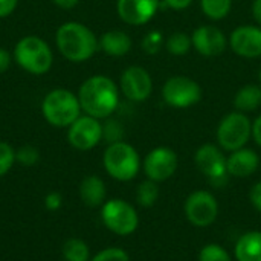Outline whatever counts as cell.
Instances as JSON below:
<instances>
[{"label": "cell", "mask_w": 261, "mask_h": 261, "mask_svg": "<svg viewBox=\"0 0 261 261\" xmlns=\"http://www.w3.org/2000/svg\"><path fill=\"white\" fill-rule=\"evenodd\" d=\"M78 99L81 110H84L86 115L96 119H106L116 110L119 104V90L109 76L95 75L81 84L78 90Z\"/></svg>", "instance_id": "obj_1"}, {"label": "cell", "mask_w": 261, "mask_h": 261, "mask_svg": "<svg viewBox=\"0 0 261 261\" xmlns=\"http://www.w3.org/2000/svg\"><path fill=\"white\" fill-rule=\"evenodd\" d=\"M57 47L61 55L73 63L87 61L99 47L96 35L80 21H67L57 29Z\"/></svg>", "instance_id": "obj_2"}, {"label": "cell", "mask_w": 261, "mask_h": 261, "mask_svg": "<svg viewBox=\"0 0 261 261\" xmlns=\"http://www.w3.org/2000/svg\"><path fill=\"white\" fill-rule=\"evenodd\" d=\"M43 118L54 127L67 128L81 115L78 95L67 89H55L49 92L41 102Z\"/></svg>", "instance_id": "obj_3"}, {"label": "cell", "mask_w": 261, "mask_h": 261, "mask_svg": "<svg viewBox=\"0 0 261 261\" xmlns=\"http://www.w3.org/2000/svg\"><path fill=\"white\" fill-rule=\"evenodd\" d=\"M14 60L28 73L43 75L52 67L54 55L43 38L37 35H26L17 41L14 47Z\"/></svg>", "instance_id": "obj_4"}, {"label": "cell", "mask_w": 261, "mask_h": 261, "mask_svg": "<svg viewBox=\"0 0 261 261\" xmlns=\"http://www.w3.org/2000/svg\"><path fill=\"white\" fill-rule=\"evenodd\" d=\"M102 164L107 174L119 182H128L135 179L141 167L138 151L124 141L110 144L106 148Z\"/></svg>", "instance_id": "obj_5"}, {"label": "cell", "mask_w": 261, "mask_h": 261, "mask_svg": "<svg viewBox=\"0 0 261 261\" xmlns=\"http://www.w3.org/2000/svg\"><path fill=\"white\" fill-rule=\"evenodd\" d=\"M252 136V122L242 112H232L226 115L217 128L219 145L226 151H236L246 145Z\"/></svg>", "instance_id": "obj_6"}, {"label": "cell", "mask_w": 261, "mask_h": 261, "mask_svg": "<svg viewBox=\"0 0 261 261\" xmlns=\"http://www.w3.org/2000/svg\"><path fill=\"white\" fill-rule=\"evenodd\" d=\"M101 219L104 226L118 236H130L139 226L136 210L122 199H112L102 205Z\"/></svg>", "instance_id": "obj_7"}, {"label": "cell", "mask_w": 261, "mask_h": 261, "mask_svg": "<svg viewBox=\"0 0 261 261\" xmlns=\"http://www.w3.org/2000/svg\"><path fill=\"white\" fill-rule=\"evenodd\" d=\"M188 222L197 228H206L213 225L219 216V203L210 191H194L188 196L184 205Z\"/></svg>", "instance_id": "obj_8"}, {"label": "cell", "mask_w": 261, "mask_h": 261, "mask_svg": "<svg viewBox=\"0 0 261 261\" xmlns=\"http://www.w3.org/2000/svg\"><path fill=\"white\" fill-rule=\"evenodd\" d=\"M226 159L223 151L213 145L205 144L202 145L194 156L197 168L210 179L213 187L222 188L228 182V170H226Z\"/></svg>", "instance_id": "obj_9"}, {"label": "cell", "mask_w": 261, "mask_h": 261, "mask_svg": "<svg viewBox=\"0 0 261 261\" xmlns=\"http://www.w3.org/2000/svg\"><path fill=\"white\" fill-rule=\"evenodd\" d=\"M164 101L176 109H185L202 99L200 86L188 76H173L162 87Z\"/></svg>", "instance_id": "obj_10"}, {"label": "cell", "mask_w": 261, "mask_h": 261, "mask_svg": "<svg viewBox=\"0 0 261 261\" xmlns=\"http://www.w3.org/2000/svg\"><path fill=\"white\" fill-rule=\"evenodd\" d=\"M67 141L80 151L92 150L102 141V124L93 116H80L67 127Z\"/></svg>", "instance_id": "obj_11"}, {"label": "cell", "mask_w": 261, "mask_h": 261, "mask_svg": "<svg viewBox=\"0 0 261 261\" xmlns=\"http://www.w3.org/2000/svg\"><path fill=\"white\" fill-rule=\"evenodd\" d=\"M177 154L168 147H158L151 150L144 161V171L150 180H168L177 170Z\"/></svg>", "instance_id": "obj_12"}, {"label": "cell", "mask_w": 261, "mask_h": 261, "mask_svg": "<svg viewBox=\"0 0 261 261\" xmlns=\"http://www.w3.org/2000/svg\"><path fill=\"white\" fill-rule=\"evenodd\" d=\"M121 90L130 101H145L153 90V81L150 73L141 66L127 67L121 75Z\"/></svg>", "instance_id": "obj_13"}, {"label": "cell", "mask_w": 261, "mask_h": 261, "mask_svg": "<svg viewBox=\"0 0 261 261\" xmlns=\"http://www.w3.org/2000/svg\"><path fill=\"white\" fill-rule=\"evenodd\" d=\"M161 6V0H118L116 9L122 21L141 26L150 21Z\"/></svg>", "instance_id": "obj_14"}, {"label": "cell", "mask_w": 261, "mask_h": 261, "mask_svg": "<svg viewBox=\"0 0 261 261\" xmlns=\"http://www.w3.org/2000/svg\"><path fill=\"white\" fill-rule=\"evenodd\" d=\"M232 50L245 58L261 57V28L258 26H240L232 31L229 37Z\"/></svg>", "instance_id": "obj_15"}, {"label": "cell", "mask_w": 261, "mask_h": 261, "mask_svg": "<svg viewBox=\"0 0 261 261\" xmlns=\"http://www.w3.org/2000/svg\"><path fill=\"white\" fill-rule=\"evenodd\" d=\"M191 43L194 49L205 57L220 55L226 49V37L216 26H200L191 35Z\"/></svg>", "instance_id": "obj_16"}, {"label": "cell", "mask_w": 261, "mask_h": 261, "mask_svg": "<svg viewBox=\"0 0 261 261\" xmlns=\"http://www.w3.org/2000/svg\"><path fill=\"white\" fill-rule=\"evenodd\" d=\"M260 165L258 154L251 148H240L231 153V156L226 159V170L228 174L232 177H249L257 171Z\"/></svg>", "instance_id": "obj_17"}, {"label": "cell", "mask_w": 261, "mask_h": 261, "mask_svg": "<svg viewBox=\"0 0 261 261\" xmlns=\"http://www.w3.org/2000/svg\"><path fill=\"white\" fill-rule=\"evenodd\" d=\"M106 184L98 176H87L80 185V199L89 208H98L106 203Z\"/></svg>", "instance_id": "obj_18"}, {"label": "cell", "mask_w": 261, "mask_h": 261, "mask_svg": "<svg viewBox=\"0 0 261 261\" xmlns=\"http://www.w3.org/2000/svg\"><path fill=\"white\" fill-rule=\"evenodd\" d=\"M99 49L110 57H122L132 49V38L124 31H109L98 40Z\"/></svg>", "instance_id": "obj_19"}, {"label": "cell", "mask_w": 261, "mask_h": 261, "mask_svg": "<svg viewBox=\"0 0 261 261\" xmlns=\"http://www.w3.org/2000/svg\"><path fill=\"white\" fill-rule=\"evenodd\" d=\"M234 254L237 261H261V232L243 234L236 243Z\"/></svg>", "instance_id": "obj_20"}, {"label": "cell", "mask_w": 261, "mask_h": 261, "mask_svg": "<svg viewBox=\"0 0 261 261\" xmlns=\"http://www.w3.org/2000/svg\"><path fill=\"white\" fill-rule=\"evenodd\" d=\"M261 106V86L246 84L234 96V107L237 112H254Z\"/></svg>", "instance_id": "obj_21"}, {"label": "cell", "mask_w": 261, "mask_h": 261, "mask_svg": "<svg viewBox=\"0 0 261 261\" xmlns=\"http://www.w3.org/2000/svg\"><path fill=\"white\" fill-rule=\"evenodd\" d=\"M61 254L66 261H90V249L87 243L80 239L66 240Z\"/></svg>", "instance_id": "obj_22"}, {"label": "cell", "mask_w": 261, "mask_h": 261, "mask_svg": "<svg viewBox=\"0 0 261 261\" xmlns=\"http://www.w3.org/2000/svg\"><path fill=\"white\" fill-rule=\"evenodd\" d=\"M159 199V187L158 182L154 180H144L139 184L138 190H136V202L144 206V208H150L153 206Z\"/></svg>", "instance_id": "obj_23"}, {"label": "cell", "mask_w": 261, "mask_h": 261, "mask_svg": "<svg viewBox=\"0 0 261 261\" xmlns=\"http://www.w3.org/2000/svg\"><path fill=\"white\" fill-rule=\"evenodd\" d=\"M231 0H200L202 11L211 20H222L231 11Z\"/></svg>", "instance_id": "obj_24"}, {"label": "cell", "mask_w": 261, "mask_h": 261, "mask_svg": "<svg viewBox=\"0 0 261 261\" xmlns=\"http://www.w3.org/2000/svg\"><path fill=\"white\" fill-rule=\"evenodd\" d=\"M191 37L185 32H174L167 38L165 47L171 55H185L191 49Z\"/></svg>", "instance_id": "obj_25"}, {"label": "cell", "mask_w": 261, "mask_h": 261, "mask_svg": "<svg viewBox=\"0 0 261 261\" xmlns=\"http://www.w3.org/2000/svg\"><path fill=\"white\" fill-rule=\"evenodd\" d=\"M199 261H232L229 254L220 245H206L200 254Z\"/></svg>", "instance_id": "obj_26"}, {"label": "cell", "mask_w": 261, "mask_h": 261, "mask_svg": "<svg viewBox=\"0 0 261 261\" xmlns=\"http://www.w3.org/2000/svg\"><path fill=\"white\" fill-rule=\"evenodd\" d=\"M40 153L35 147L32 145H23L18 150H15V162L24 165V167H32L38 162Z\"/></svg>", "instance_id": "obj_27"}, {"label": "cell", "mask_w": 261, "mask_h": 261, "mask_svg": "<svg viewBox=\"0 0 261 261\" xmlns=\"http://www.w3.org/2000/svg\"><path fill=\"white\" fill-rule=\"evenodd\" d=\"M15 164V150L8 142H0V177L5 176Z\"/></svg>", "instance_id": "obj_28"}, {"label": "cell", "mask_w": 261, "mask_h": 261, "mask_svg": "<svg viewBox=\"0 0 261 261\" xmlns=\"http://www.w3.org/2000/svg\"><path fill=\"white\" fill-rule=\"evenodd\" d=\"M122 125L118 121L109 119L104 125H102V139L110 144L119 142L122 141Z\"/></svg>", "instance_id": "obj_29"}, {"label": "cell", "mask_w": 261, "mask_h": 261, "mask_svg": "<svg viewBox=\"0 0 261 261\" xmlns=\"http://www.w3.org/2000/svg\"><path fill=\"white\" fill-rule=\"evenodd\" d=\"M162 44H164V37L159 31L148 32L142 40V49H144V52H147L150 55L158 54L162 49Z\"/></svg>", "instance_id": "obj_30"}, {"label": "cell", "mask_w": 261, "mask_h": 261, "mask_svg": "<svg viewBox=\"0 0 261 261\" xmlns=\"http://www.w3.org/2000/svg\"><path fill=\"white\" fill-rule=\"evenodd\" d=\"M90 261H130V257L121 248H107L98 252Z\"/></svg>", "instance_id": "obj_31"}, {"label": "cell", "mask_w": 261, "mask_h": 261, "mask_svg": "<svg viewBox=\"0 0 261 261\" xmlns=\"http://www.w3.org/2000/svg\"><path fill=\"white\" fill-rule=\"evenodd\" d=\"M61 205H63V197H61V194L57 193V191H52V193H49V194L44 197V206H46V210H49V211H57V210L61 208Z\"/></svg>", "instance_id": "obj_32"}, {"label": "cell", "mask_w": 261, "mask_h": 261, "mask_svg": "<svg viewBox=\"0 0 261 261\" xmlns=\"http://www.w3.org/2000/svg\"><path fill=\"white\" fill-rule=\"evenodd\" d=\"M249 200L252 206L261 213V182H257L249 191Z\"/></svg>", "instance_id": "obj_33"}, {"label": "cell", "mask_w": 261, "mask_h": 261, "mask_svg": "<svg viewBox=\"0 0 261 261\" xmlns=\"http://www.w3.org/2000/svg\"><path fill=\"white\" fill-rule=\"evenodd\" d=\"M18 0H0V18L11 15L17 6Z\"/></svg>", "instance_id": "obj_34"}, {"label": "cell", "mask_w": 261, "mask_h": 261, "mask_svg": "<svg viewBox=\"0 0 261 261\" xmlns=\"http://www.w3.org/2000/svg\"><path fill=\"white\" fill-rule=\"evenodd\" d=\"M191 3H193V0H164L162 6L180 11V9H185V8H188Z\"/></svg>", "instance_id": "obj_35"}, {"label": "cell", "mask_w": 261, "mask_h": 261, "mask_svg": "<svg viewBox=\"0 0 261 261\" xmlns=\"http://www.w3.org/2000/svg\"><path fill=\"white\" fill-rule=\"evenodd\" d=\"M9 64H11V54L5 47H0V75L9 69Z\"/></svg>", "instance_id": "obj_36"}, {"label": "cell", "mask_w": 261, "mask_h": 261, "mask_svg": "<svg viewBox=\"0 0 261 261\" xmlns=\"http://www.w3.org/2000/svg\"><path fill=\"white\" fill-rule=\"evenodd\" d=\"M252 136H254L255 142L261 147V115L255 119V122L252 124Z\"/></svg>", "instance_id": "obj_37"}, {"label": "cell", "mask_w": 261, "mask_h": 261, "mask_svg": "<svg viewBox=\"0 0 261 261\" xmlns=\"http://www.w3.org/2000/svg\"><path fill=\"white\" fill-rule=\"evenodd\" d=\"M252 15H254L255 21L260 24L261 28V0H254V3H252Z\"/></svg>", "instance_id": "obj_38"}, {"label": "cell", "mask_w": 261, "mask_h": 261, "mask_svg": "<svg viewBox=\"0 0 261 261\" xmlns=\"http://www.w3.org/2000/svg\"><path fill=\"white\" fill-rule=\"evenodd\" d=\"M78 2H80V0H54V3H55L57 6L63 8V9H70V8H73V6H76Z\"/></svg>", "instance_id": "obj_39"}, {"label": "cell", "mask_w": 261, "mask_h": 261, "mask_svg": "<svg viewBox=\"0 0 261 261\" xmlns=\"http://www.w3.org/2000/svg\"><path fill=\"white\" fill-rule=\"evenodd\" d=\"M258 80H260V86H261V69H260V72H258Z\"/></svg>", "instance_id": "obj_40"}]
</instances>
